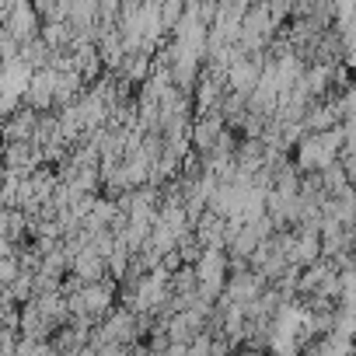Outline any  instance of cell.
I'll use <instances>...</instances> for the list:
<instances>
[{
  "label": "cell",
  "instance_id": "obj_1",
  "mask_svg": "<svg viewBox=\"0 0 356 356\" xmlns=\"http://www.w3.org/2000/svg\"><path fill=\"white\" fill-rule=\"evenodd\" d=\"M53 91H56V70L53 67H39V70H32V81H29L22 102L32 112H49L53 108Z\"/></svg>",
  "mask_w": 356,
  "mask_h": 356
},
{
  "label": "cell",
  "instance_id": "obj_5",
  "mask_svg": "<svg viewBox=\"0 0 356 356\" xmlns=\"http://www.w3.org/2000/svg\"><path fill=\"white\" fill-rule=\"evenodd\" d=\"M182 11H186V0H161V4H157L161 29H164V32H171V29L178 25V18H182Z\"/></svg>",
  "mask_w": 356,
  "mask_h": 356
},
{
  "label": "cell",
  "instance_id": "obj_3",
  "mask_svg": "<svg viewBox=\"0 0 356 356\" xmlns=\"http://www.w3.org/2000/svg\"><path fill=\"white\" fill-rule=\"evenodd\" d=\"M35 119H39V112H32L29 105L25 108H18V112H11L8 115V122H4V143H18V140H32V133H35Z\"/></svg>",
  "mask_w": 356,
  "mask_h": 356
},
{
  "label": "cell",
  "instance_id": "obj_2",
  "mask_svg": "<svg viewBox=\"0 0 356 356\" xmlns=\"http://www.w3.org/2000/svg\"><path fill=\"white\" fill-rule=\"evenodd\" d=\"M220 133H224V119H220V112H213V115H200V122L196 126H189V143L196 147V150H213V143L220 140Z\"/></svg>",
  "mask_w": 356,
  "mask_h": 356
},
{
  "label": "cell",
  "instance_id": "obj_6",
  "mask_svg": "<svg viewBox=\"0 0 356 356\" xmlns=\"http://www.w3.org/2000/svg\"><path fill=\"white\" fill-rule=\"evenodd\" d=\"M11 4H15V0H0V22H4V18H8V11H11Z\"/></svg>",
  "mask_w": 356,
  "mask_h": 356
},
{
  "label": "cell",
  "instance_id": "obj_4",
  "mask_svg": "<svg viewBox=\"0 0 356 356\" xmlns=\"http://www.w3.org/2000/svg\"><path fill=\"white\" fill-rule=\"evenodd\" d=\"M74 276H77V283H95V280H102L105 276V259H98L95 252H77L74 255Z\"/></svg>",
  "mask_w": 356,
  "mask_h": 356
}]
</instances>
